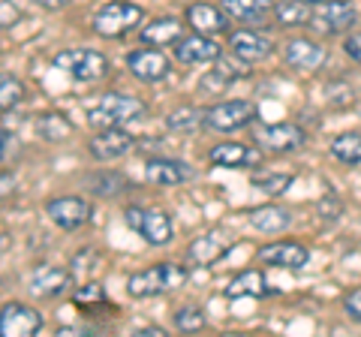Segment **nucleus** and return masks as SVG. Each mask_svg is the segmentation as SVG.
Returning a JSON list of instances; mask_svg holds the SVG:
<instances>
[{
  "label": "nucleus",
  "instance_id": "c756f323",
  "mask_svg": "<svg viewBox=\"0 0 361 337\" xmlns=\"http://www.w3.org/2000/svg\"><path fill=\"white\" fill-rule=\"evenodd\" d=\"M166 127L172 133H196L205 127V109L199 106H180V109H172L166 115Z\"/></svg>",
  "mask_w": 361,
  "mask_h": 337
},
{
  "label": "nucleus",
  "instance_id": "c9c22d12",
  "mask_svg": "<svg viewBox=\"0 0 361 337\" xmlns=\"http://www.w3.org/2000/svg\"><path fill=\"white\" fill-rule=\"evenodd\" d=\"M343 310H346V317H349V319L361 322V286L349 289L346 295H343Z\"/></svg>",
  "mask_w": 361,
  "mask_h": 337
},
{
  "label": "nucleus",
  "instance_id": "a19ab883",
  "mask_svg": "<svg viewBox=\"0 0 361 337\" xmlns=\"http://www.w3.org/2000/svg\"><path fill=\"white\" fill-rule=\"evenodd\" d=\"M135 337H166V331L163 329H139Z\"/></svg>",
  "mask_w": 361,
  "mask_h": 337
},
{
  "label": "nucleus",
  "instance_id": "4be33fe9",
  "mask_svg": "<svg viewBox=\"0 0 361 337\" xmlns=\"http://www.w3.org/2000/svg\"><path fill=\"white\" fill-rule=\"evenodd\" d=\"M187 27H190L187 21L172 18V16L154 18V21H148V25L139 27V42H142V46H157V49L175 46V42L187 33Z\"/></svg>",
  "mask_w": 361,
  "mask_h": 337
},
{
  "label": "nucleus",
  "instance_id": "bb28decb",
  "mask_svg": "<svg viewBox=\"0 0 361 337\" xmlns=\"http://www.w3.org/2000/svg\"><path fill=\"white\" fill-rule=\"evenodd\" d=\"M250 226L256 232H265V235L283 232L292 226V211L283 205H259L250 211Z\"/></svg>",
  "mask_w": 361,
  "mask_h": 337
},
{
  "label": "nucleus",
  "instance_id": "f257e3e1",
  "mask_svg": "<svg viewBox=\"0 0 361 337\" xmlns=\"http://www.w3.org/2000/svg\"><path fill=\"white\" fill-rule=\"evenodd\" d=\"M148 115V103L130 94H103L99 103L87 109V123L97 130L103 127H127Z\"/></svg>",
  "mask_w": 361,
  "mask_h": 337
},
{
  "label": "nucleus",
  "instance_id": "7ed1b4c3",
  "mask_svg": "<svg viewBox=\"0 0 361 337\" xmlns=\"http://www.w3.org/2000/svg\"><path fill=\"white\" fill-rule=\"evenodd\" d=\"M145 21V9L130 0H109L106 6L97 9L94 16V33L103 39H123L133 30H139Z\"/></svg>",
  "mask_w": 361,
  "mask_h": 337
},
{
  "label": "nucleus",
  "instance_id": "a211bd4d",
  "mask_svg": "<svg viewBox=\"0 0 361 337\" xmlns=\"http://www.w3.org/2000/svg\"><path fill=\"white\" fill-rule=\"evenodd\" d=\"M193 168H190L184 160H175V157H151L145 163V178L148 184L157 187H180L187 181H193Z\"/></svg>",
  "mask_w": 361,
  "mask_h": 337
},
{
  "label": "nucleus",
  "instance_id": "f8f14e48",
  "mask_svg": "<svg viewBox=\"0 0 361 337\" xmlns=\"http://www.w3.org/2000/svg\"><path fill=\"white\" fill-rule=\"evenodd\" d=\"M175 61L184 63V66H205V63H217V58L223 54V46L214 42L208 33H184L175 46Z\"/></svg>",
  "mask_w": 361,
  "mask_h": 337
},
{
  "label": "nucleus",
  "instance_id": "58836bf2",
  "mask_svg": "<svg viewBox=\"0 0 361 337\" xmlns=\"http://www.w3.org/2000/svg\"><path fill=\"white\" fill-rule=\"evenodd\" d=\"M16 187H18V181H16L13 172H0V199H6L9 193H16Z\"/></svg>",
  "mask_w": 361,
  "mask_h": 337
},
{
  "label": "nucleus",
  "instance_id": "2f4dec72",
  "mask_svg": "<svg viewBox=\"0 0 361 337\" xmlns=\"http://www.w3.org/2000/svg\"><path fill=\"white\" fill-rule=\"evenodd\" d=\"M292 181H295V178H292L289 172H265L262 168V172L250 175V184L265 196H283L286 190L292 187Z\"/></svg>",
  "mask_w": 361,
  "mask_h": 337
},
{
  "label": "nucleus",
  "instance_id": "5701e85b",
  "mask_svg": "<svg viewBox=\"0 0 361 337\" xmlns=\"http://www.w3.org/2000/svg\"><path fill=\"white\" fill-rule=\"evenodd\" d=\"M250 63H232V61H223V54L217 58V66L214 70H208V75L199 82V91L202 94H226V87L241 82V78L250 75V70H247Z\"/></svg>",
  "mask_w": 361,
  "mask_h": 337
},
{
  "label": "nucleus",
  "instance_id": "20e7f679",
  "mask_svg": "<svg viewBox=\"0 0 361 337\" xmlns=\"http://www.w3.org/2000/svg\"><path fill=\"white\" fill-rule=\"evenodd\" d=\"M51 66L75 82H99L109 73V58L97 49H63L51 58Z\"/></svg>",
  "mask_w": 361,
  "mask_h": 337
},
{
  "label": "nucleus",
  "instance_id": "7c9ffc66",
  "mask_svg": "<svg viewBox=\"0 0 361 337\" xmlns=\"http://www.w3.org/2000/svg\"><path fill=\"white\" fill-rule=\"evenodd\" d=\"M331 157L343 166H358L361 163V130L341 133V136L331 142Z\"/></svg>",
  "mask_w": 361,
  "mask_h": 337
},
{
  "label": "nucleus",
  "instance_id": "aec40b11",
  "mask_svg": "<svg viewBox=\"0 0 361 337\" xmlns=\"http://www.w3.org/2000/svg\"><path fill=\"white\" fill-rule=\"evenodd\" d=\"M274 0H223V13L247 27L268 25L274 18Z\"/></svg>",
  "mask_w": 361,
  "mask_h": 337
},
{
  "label": "nucleus",
  "instance_id": "dca6fc26",
  "mask_svg": "<svg viewBox=\"0 0 361 337\" xmlns=\"http://www.w3.org/2000/svg\"><path fill=\"white\" fill-rule=\"evenodd\" d=\"M235 247V241L226 235L223 229H208V232H202L199 238L190 241L187 247V262H193V265H214V262H220L226 253H229Z\"/></svg>",
  "mask_w": 361,
  "mask_h": 337
},
{
  "label": "nucleus",
  "instance_id": "2eb2a0df",
  "mask_svg": "<svg viewBox=\"0 0 361 337\" xmlns=\"http://www.w3.org/2000/svg\"><path fill=\"white\" fill-rule=\"evenodd\" d=\"M70 286H73V271L70 268H61V265L45 262L30 274V295L39 298V301L61 298L70 292Z\"/></svg>",
  "mask_w": 361,
  "mask_h": 337
},
{
  "label": "nucleus",
  "instance_id": "ea45409f",
  "mask_svg": "<svg viewBox=\"0 0 361 337\" xmlns=\"http://www.w3.org/2000/svg\"><path fill=\"white\" fill-rule=\"evenodd\" d=\"M33 4H37V6H42V9H51V13H54V9H63V6H70V0H33Z\"/></svg>",
  "mask_w": 361,
  "mask_h": 337
},
{
  "label": "nucleus",
  "instance_id": "6e6552de",
  "mask_svg": "<svg viewBox=\"0 0 361 337\" xmlns=\"http://www.w3.org/2000/svg\"><path fill=\"white\" fill-rule=\"evenodd\" d=\"M127 70H130L133 78H139V82L157 85V82H163V78H169V73H172V61L166 58L163 49L142 46V49H133L127 54Z\"/></svg>",
  "mask_w": 361,
  "mask_h": 337
},
{
  "label": "nucleus",
  "instance_id": "f03ea898",
  "mask_svg": "<svg viewBox=\"0 0 361 337\" xmlns=\"http://www.w3.org/2000/svg\"><path fill=\"white\" fill-rule=\"evenodd\" d=\"M187 268L178 265V262H160V265H151L145 271H135L127 280V295L130 298H157V295H166V292H175L187 283Z\"/></svg>",
  "mask_w": 361,
  "mask_h": 337
},
{
  "label": "nucleus",
  "instance_id": "ddd939ff",
  "mask_svg": "<svg viewBox=\"0 0 361 337\" xmlns=\"http://www.w3.org/2000/svg\"><path fill=\"white\" fill-rule=\"evenodd\" d=\"M256 259L268 268H286V271H301L310 262V250L298 241H271L256 250Z\"/></svg>",
  "mask_w": 361,
  "mask_h": 337
},
{
  "label": "nucleus",
  "instance_id": "39448f33",
  "mask_svg": "<svg viewBox=\"0 0 361 337\" xmlns=\"http://www.w3.org/2000/svg\"><path fill=\"white\" fill-rule=\"evenodd\" d=\"M123 223L139 235V238H145V244L151 247H163L172 241V217L166 214V211L160 208H145V205H130L123 208Z\"/></svg>",
  "mask_w": 361,
  "mask_h": 337
},
{
  "label": "nucleus",
  "instance_id": "393cba45",
  "mask_svg": "<svg viewBox=\"0 0 361 337\" xmlns=\"http://www.w3.org/2000/svg\"><path fill=\"white\" fill-rule=\"evenodd\" d=\"M33 133L42 142H66L70 136H75V123L63 115V111H42V115L33 118Z\"/></svg>",
  "mask_w": 361,
  "mask_h": 337
},
{
  "label": "nucleus",
  "instance_id": "473e14b6",
  "mask_svg": "<svg viewBox=\"0 0 361 337\" xmlns=\"http://www.w3.org/2000/svg\"><path fill=\"white\" fill-rule=\"evenodd\" d=\"M25 82L18 75L0 73V111H13L21 99H25Z\"/></svg>",
  "mask_w": 361,
  "mask_h": 337
},
{
  "label": "nucleus",
  "instance_id": "1a4fd4ad",
  "mask_svg": "<svg viewBox=\"0 0 361 337\" xmlns=\"http://www.w3.org/2000/svg\"><path fill=\"white\" fill-rule=\"evenodd\" d=\"M87 151L99 163H115L121 157H127L135 151V136L123 127H103L87 139Z\"/></svg>",
  "mask_w": 361,
  "mask_h": 337
},
{
  "label": "nucleus",
  "instance_id": "0eeeda50",
  "mask_svg": "<svg viewBox=\"0 0 361 337\" xmlns=\"http://www.w3.org/2000/svg\"><path fill=\"white\" fill-rule=\"evenodd\" d=\"M256 106L250 99H220L205 109V127L214 133H238L256 123Z\"/></svg>",
  "mask_w": 361,
  "mask_h": 337
},
{
  "label": "nucleus",
  "instance_id": "6ab92c4d",
  "mask_svg": "<svg viewBox=\"0 0 361 337\" xmlns=\"http://www.w3.org/2000/svg\"><path fill=\"white\" fill-rule=\"evenodd\" d=\"M229 51L238 61L253 66V63H262L265 58H271V51H274V42H271L265 33L247 27V30H235L232 37H229Z\"/></svg>",
  "mask_w": 361,
  "mask_h": 337
},
{
  "label": "nucleus",
  "instance_id": "72a5a7b5",
  "mask_svg": "<svg viewBox=\"0 0 361 337\" xmlns=\"http://www.w3.org/2000/svg\"><path fill=\"white\" fill-rule=\"evenodd\" d=\"M205 310H199L196 305H184V307H178V313H175V329L180 331V334H196V331H202L205 329Z\"/></svg>",
  "mask_w": 361,
  "mask_h": 337
},
{
  "label": "nucleus",
  "instance_id": "79ce46f5",
  "mask_svg": "<svg viewBox=\"0 0 361 337\" xmlns=\"http://www.w3.org/2000/svg\"><path fill=\"white\" fill-rule=\"evenodd\" d=\"M307 4H325V0H307Z\"/></svg>",
  "mask_w": 361,
  "mask_h": 337
},
{
  "label": "nucleus",
  "instance_id": "412c9836",
  "mask_svg": "<svg viewBox=\"0 0 361 337\" xmlns=\"http://www.w3.org/2000/svg\"><path fill=\"white\" fill-rule=\"evenodd\" d=\"M283 58H286V63L292 66V70L313 73V70H319V66L325 63V58H329V51H325V46H319L316 39L295 37V39H289V42H286Z\"/></svg>",
  "mask_w": 361,
  "mask_h": 337
},
{
  "label": "nucleus",
  "instance_id": "9d476101",
  "mask_svg": "<svg viewBox=\"0 0 361 337\" xmlns=\"http://www.w3.org/2000/svg\"><path fill=\"white\" fill-rule=\"evenodd\" d=\"M45 214H49V220L58 229L75 232V229H82L85 223L90 220V214H94V205H90L87 199H82V196H54V199L45 202Z\"/></svg>",
  "mask_w": 361,
  "mask_h": 337
},
{
  "label": "nucleus",
  "instance_id": "9b49d317",
  "mask_svg": "<svg viewBox=\"0 0 361 337\" xmlns=\"http://www.w3.org/2000/svg\"><path fill=\"white\" fill-rule=\"evenodd\" d=\"M42 313L21 301H9L0 307V337H30L42 331Z\"/></svg>",
  "mask_w": 361,
  "mask_h": 337
},
{
  "label": "nucleus",
  "instance_id": "cd10ccee",
  "mask_svg": "<svg viewBox=\"0 0 361 337\" xmlns=\"http://www.w3.org/2000/svg\"><path fill=\"white\" fill-rule=\"evenodd\" d=\"M85 187H87L94 196L115 199V196H121V193H127L130 181H127V178H123L121 172H115V168H103V172L87 175V178H85Z\"/></svg>",
  "mask_w": 361,
  "mask_h": 337
},
{
  "label": "nucleus",
  "instance_id": "f704fd0d",
  "mask_svg": "<svg viewBox=\"0 0 361 337\" xmlns=\"http://www.w3.org/2000/svg\"><path fill=\"white\" fill-rule=\"evenodd\" d=\"M73 305L78 307H103L109 305V295L99 283H85V286H75L73 289Z\"/></svg>",
  "mask_w": 361,
  "mask_h": 337
},
{
  "label": "nucleus",
  "instance_id": "4c0bfd02",
  "mask_svg": "<svg viewBox=\"0 0 361 337\" xmlns=\"http://www.w3.org/2000/svg\"><path fill=\"white\" fill-rule=\"evenodd\" d=\"M343 51H346V58H353V61H358V63H361V30H358V33H353V37H346Z\"/></svg>",
  "mask_w": 361,
  "mask_h": 337
},
{
  "label": "nucleus",
  "instance_id": "c85d7f7f",
  "mask_svg": "<svg viewBox=\"0 0 361 337\" xmlns=\"http://www.w3.org/2000/svg\"><path fill=\"white\" fill-rule=\"evenodd\" d=\"M313 6L307 0H277L274 6V21L280 27H304L313 21Z\"/></svg>",
  "mask_w": 361,
  "mask_h": 337
},
{
  "label": "nucleus",
  "instance_id": "a878e982",
  "mask_svg": "<svg viewBox=\"0 0 361 337\" xmlns=\"http://www.w3.org/2000/svg\"><path fill=\"white\" fill-rule=\"evenodd\" d=\"M262 295H268V283L259 268H244L226 286V298H262Z\"/></svg>",
  "mask_w": 361,
  "mask_h": 337
},
{
  "label": "nucleus",
  "instance_id": "b1692460",
  "mask_svg": "<svg viewBox=\"0 0 361 337\" xmlns=\"http://www.w3.org/2000/svg\"><path fill=\"white\" fill-rule=\"evenodd\" d=\"M229 16L223 13V9L211 6V4H190L187 13H184V21L190 25V30L196 33H208V37H214V33H223L226 27H229V21H226Z\"/></svg>",
  "mask_w": 361,
  "mask_h": 337
},
{
  "label": "nucleus",
  "instance_id": "4468645a",
  "mask_svg": "<svg viewBox=\"0 0 361 337\" xmlns=\"http://www.w3.org/2000/svg\"><path fill=\"white\" fill-rule=\"evenodd\" d=\"M358 21V13L346 0H325V4L313 6V21L310 25L319 33H346Z\"/></svg>",
  "mask_w": 361,
  "mask_h": 337
},
{
  "label": "nucleus",
  "instance_id": "e433bc0d",
  "mask_svg": "<svg viewBox=\"0 0 361 337\" xmlns=\"http://www.w3.org/2000/svg\"><path fill=\"white\" fill-rule=\"evenodd\" d=\"M13 151H16V136L9 130L0 127V163L9 160V154H13Z\"/></svg>",
  "mask_w": 361,
  "mask_h": 337
},
{
  "label": "nucleus",
  "instance_id": "f3484780",
  "mask_svg": "<svg viewBox=\"0 0 361 337\" xmlns=\"http://www.w3.org/2000/svg\"><path fill=\"white\" fill-rule=\"evenodd\" d=\"M208 163L214 168H253L262 163V148H250L241 142H220L208 151Z\"/></svg>",
  "mask_w": 361,
  "mask_h": 337
},
{
  "label": "nucleus",
  "instance_id": "423d86ee",
  "mask_svg": "<svg viewBox=\"0 0 361 337\" xmlns=\"http://www.w3.org/2000/svg\"><path fill=\"white\" fill-rule=\"evenodd\" d=\"M253 142H256V148H262L268 154H292V151L304 148L307 133H304L298 123H289V121H280V123L256 121L253 123Z\"/></svg>",
  "mask_w": 361,
  "mask_h": 337
}]
</instances>
